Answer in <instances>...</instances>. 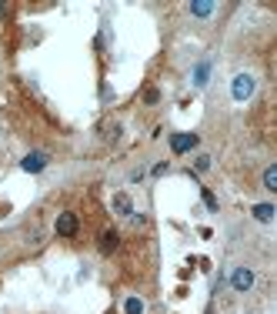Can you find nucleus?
<instances>
[{
  "mask_svg": "<svg viewBox=\"0 0 277 314\" xmlns=\"http://www.w3.org/2000/svg\"><path fill=\"white\" fill-rule=\"evenodd\" d=\"M254 217H257L261 224H271V221H274V204H257V207H254Z\"/></svg>",
  "mask_w": 277,
  "mask_h": 314,
  "instance_id": "obj_9",
  "label": "nucleus"
},
{
  "mask_svg": "<svg viewBox=\"0 0 277 314\" xmlns=\"http://www.w3.org/2000/svg\"><path fill=\"white\" fill-rule=\"evenodd\" d=\"M20 167L27 174H37V171H44L47 167V154H27L24 161H20Z\"/></svg>",
  "mask_w": 277,
  "mask_h": 314,
  "instance_id": "obj_6",
  "label": "nucleus"
},
{
  "mask_svg": "<svg viewBox=\"0 0 277 314\" xmlns=\"http://www.w3.org/2000/svg\"><path fill=\"white\" fill-rule=\"evenodd\" d=\"M204 204H207V211H217V200H214L211 191H204Z\"/></svg>",
  "mask_w": 277,
  "mask_h": 314,
  "instance_id": "obj_14",
  "label": "nucleus"
},
{
  "mask_svg": "<svg viewBox=\"0 0 277 314\" xmlns=\"http://www.w3.org/2000/svg\"><path fill=\"white\" fill-rule=\"evenodd\" d=\"M264 187H267V191H277V164H271V167L264 171Z\"/></svg>",
  "mask_w": 277,
  "mask_h": 314,
  "instance_id": "obj_11",
  "label": "nucleus"
},
{
  "mask_svg": "<svg viewBox=\"0 0 277 314\" xmlns=\"http://www.w3.org/2000/svg\"><path fill=\"white\" fill-rule=\"evenodd\" d=\"M207 167H211V157L200 154V157H197V171H207Z\"/></svg>",
  "mask_w": 277,
  "mask_h": 314,
  "instance_id": "obj_15",
  "label": "nucleus"
},
{
  "mask_svg": "<svg viewBox=\"0 0 277 314\" xmlns=\"http://www.w3.org/2000/svg\"><path fill=\"white\" fill-rule=\"evenodd\" d=\"M207 77H211V64L204 60V64H197V67H194V84L204 87V84H207Z\"/></svg>",
  "mask_w": 277,
  "mask_h": 314,
  "instance_id": "obj_10",
  "label": "nucleus"
},
{
  "mask_svg": "<svg viewBox=\"0 0 277 314\" xmlns=\"http://www.w3.org/2000/svg\"><path fill=\"white\" fill-rule=\"evenodd\" d=\"M104 137H110V141H114V137H121V124H107V131H104Z\"/></svg>",
  "mask_w": 277,
  "mask_h": 314,
  "instance_id": "obj_13",
  "label": "nucleus"
},
{
  "mask_svg": "<svg viewBox=\"0 0 277 314\" xmlns=\"http://www.w3.org/2000/svg\"><path fill=\"white\" fill-rule=\"evenodd\" d=\"M123 314H144V301H140V297H127Z\"/></svg>",
  "mask_w": 277,
  "mask_h": 314,
  "instance_id": "obj_12",
  "label": "nucleus"
},
{
  "mask_svg": "<svg viewBox=\"0 0 277 314\" xmlns=\"http://www.w3.org/2000/svg\"><path fill=\"white\" fill-rule=\"evenodd\" d=\"M77 231H80V221H77V214H74V211L57 214V234H61V237H74Z\"/></svg>",
  "mask_w": 277,
  "mask_h": 314,
  "instance_id": "obj_2",
  "label": "nucleus"
},
{
  "mask_svg": "<svg viewBox=\"0 0 277 314\" xmlns=\"http://www.w3.org/2000/svg\"><path fill=\"white\" fill-rule=\"evenodd\" d=\"M0 17H3V3H0Z\"/></svg>",
  "mask_w": 277,
  "mask_h": 314,
  "instance_id": "obj_17",
  "label": "nucleus"
},
{
  "mask_svg": "<svg viewBox=\"0 0 277 314\" xmlns=\"http://www.w3.org/2000/svg\"><path fill=\"white\" fill-rule=\"evenodd\" d=\"M190 14L204 20V17H211V14H214V3H211V0H194V3H190Z\"/></svg>",
  "mask_w": 277,
  "mask_h": 314,
  "instance_id": "obj_7",
  "label": "nucleus"
},
{
  "mask_svg": "<svg viewBox=\"0 0 277 314\" xmlns=\"http://www.w3.org/2000/svg\"><path fill=\"white\" fill-rule=\"evenodd\" d=\"M250 94H254V77L250 74H237L234 84H231V97L234 100H250Z\"/></svg>",
  "mask_w": 277,
  "mask_h": 314,
  "instance_id": "obj_1",
  "label": "nucleus"
},
{
  "mask_svg": "<svg viewBox=\"0 0 277 314\" xmlns=\"http://www.w3.org/2000/svg\"><path fill=\"white\" fill-rule=\"evenodd\" d=\"M197 147V134H174L170 137V150L174 154H187V150H194Z\"/></svg>",
  "mask_w": 277,
  "mask_h": 314,
  "instance_id": "obj_4",
  "label": "nucleus"
},
{
  "mask_svg": "<svg viewBox=\"0 0 277 314\" xmlns=\"http://www.w3.org/2000/svg\"><path fill=\"white\" fill-rule=\"evenodd\" d=\"M157 97H160V94H157V87H147V104H157Z\"/></svg>",
  "mask_w": 277,
  "mask_h": 314,
  "instance_id": "obj_16",
  "label": "nucleus"
},
{
  "mask_svg": "<svg viewBox=\"0 0 277 314\" xmlns=\"http://www.w3.org/2000/svg\"><path fill=\"white\" fill-rule=\"evenodd\" d=\"M231 287L241 291V294L250 291V287H254V271H250V267H237V271L231 274Z\"/></svg>",
  "mask_w": 277,
  "mask_h": 314,
  "instance_id": "obj_3",
  "label": "nucleus"
},
{
  "mask_svg": "<svg viewBox=\"0 0 277 314\" xmlns=\"http://www.w3.org/2000/svg\"><path fill=\"white\" fill-rule=\"evenodd\" d=\"M117 244H121V237H117V231H100V241H97V248H100V254H114L117 251Z\"/></svg>",
  "mask_w": 277,
  "mask_h": 314,
  "instance_id": "obj_5",
  "label": "nucleus"
},
{
  "mask_svg": "<svg viewBox=\"0 0 277 314\" xmlns=\"http://www.w3.org/2000/svg\"><path fill=\"white\" fill-rule=\"evenodd\" d=\"M114 211H117L121 217H130V214H134V204H130V198H127V194H117V198H114Z\"/></svg>",
  "mask_w": 277,
  "mask_h": 314,
  "instance_id": "obj_8",
  "label": "nucleus"
}]
</instances>
